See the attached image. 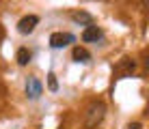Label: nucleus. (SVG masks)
<instances>
[{
	"mask_svg": "<svg viewBox=\"0 0 149 129\" xmlns=\"http://www.w3.org/2000/svg\"><path fill=\"white\" fill-rule=\"evenodd\" d=\"M106 114V106L102 101H91L89 106H86V112H84V125L89 129L97 127L102 123V118Z\"/></svg>",
	"mask_w": 149,
	"mask_h": 129,
	"instance_id": "obj_1",
	"label": "nucleus"
},
{
	"mask_svg": "<svg viewBox=\"0 0 149 129\" xmlns=\"http://www.w3.org/2000/svg\"><path fill=\"white\" fill-rule=\"evenodd\" d=\"M76 41V37L71 32H52L50 34V45L52 48H65V45H69V43H74Z\"/></svg>",
	"mask_w": 149,
	"mask_h": 129,
	"instance_id": "obj_2",
	"label": "nucleus"
},
{
	"mask_svg": "<svg viewBox=\"0 0 149 129\" xmlns=\"http://www.w3.org/2000/svg\"><path fill=\"white\" fill-rule=\"evenodd\" d=\"M39 24V17L37 15H26V17H22L19 19V24H17V30L22 34H30L35 30V26Z\"/></svg>",
	"mask_w": 149,
	"mask_h": 129,
	"instance_id": "obj_3",
	"label": "nucleus"
},
{
	"mask_svg": "<svg viewBox=\"0 0 149 129\" xmlns=\"http://www.w3.org/2000/svg\"><path fill=\"white\" fill-rule=\"evenodd\" d=\"M41 92H43L41 82L37 80V77H28V82H26V95H28V99H39Z\"/></svg>",
	"mask_w": 149,
	"mask_h": 129,
	"instance_id": "obj_4",
	"label": "nucleus"
},
{
	"mask_svg": "<svg viewBox=\"0 0 149 129\" xmlns=\"http://www.w3.org/2000/svg\"><path fill=\"white\" fill-rule=\"evenodd\" d=\"M97 39H102V30L97 28V26H86V30L82 32V41H97Z\"/></svg>",
	"mask_w": 149,
	"mask_h": 129,
	"instance_id": "obj_5",
	"label": "nucleus"
},
{
	"mask_svg": "<svg viewBox=\"0 0 149 129\" xmlns=\"http://www.w3.org/2000/svg\"><path fill=\"white\" fill-rule=\"evenodd\" d=\"M74 60H76V63H89L91 54L84 48H74Z\"/></svg>",
	"mask_w": 149,
	"mask_h": 129,
	"instance_id": "obj_6",
	"label": "nucleus"
},
{
	"mask_svg": "<svg viewBox=\"0 0 149 129\" xmlns=\"http://www.w3.org/2000/svg\"><path fill=\"white\" fill-rule=\"evenodd\" d=\"M74 22L86 24V26H93V17H91L89 13H84V11H78V13H74Z\"/></svg>",
	"mask_w": 149,
	"mask_h": 129,
	"instance_id": "obj_7",
	"label": "nucleus"
},
{
	"mask_svg": "<svg viewBox=\"0 0 149 129\" xmlns=\"http://www.w3.org/2000/svg\"><path fill=\"white\" fill-rule=\"evenodd\" d=\"M15 58H17V65H22V67H24V65H28V63H30V52H28L26 48H19Z\"/></svg>",
	"mask_w": 149,
	"mask_h": 129,
	"instance_id": "obj_8",
	"label": "nucleus"
},
{
	"mask_svg": "<svg viewBox=\"0 0 149 129\" xmlns=\"http://www.w3.org/2000/svg\"><path fill=\"white\" fill-rule=\"evenodd\" d=\"M134 67H136V63H134V60H130V58H123L121 63H119V67H117V69H119V71H123V73H130V71H134Z\"/></svg>",
	"mask_w": 149,
	"mask_h": 129,
	"instance_id": "obj_9",
	"label": "nucleus"
},
{
	"mask_svg": "<svg viewBox=\"0 0 149 129\" xmlns=\"http://www.w3.org/2000/svg\"><path fill=\"white\" fill-rule=\"evenodd\" d=\"M48 86H50V90H56V88H58V84H56V75H54V73L48 75Z\"/></svg>",
	"mask_w": 149,
	"mask_h": 129,
	"instance_id": "obj_10",
	"label": "nucleus"
},
{
	"mask_svg": "<svg viewBox=\"0 0 149 129\" xmlns=\"http://www.w3.org/2000/svg\"><path fill=\"white\" fill-rule=\"evenodd\" d=\"M127 129H143V125H141V123H132Z\"/></svg>",
	"mask_w": 149,
	"mask_h": 129,
	"instance_id": "obj_11",
	"label": "nucleus"
}]
</instances>
